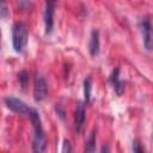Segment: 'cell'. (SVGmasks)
Here are the masks:
<instances>
[{
	"label": "cell",
	"mask_w": 153,
	"mask_h": 153,
	"mask_svg": "<svg viewBox=\"0 0 153 153\" xmlns=\"http://www.w3.org/2000/svg\"><path fill=\"white\" fill-rule=\"evenodd\" d=\"M55 109H56V112H57V115L60 116V118H61V120H65V110H63V108H62L60 104H56Z\"/></svg>",
	"instance_id": "obj_16"
},
{
	"label": "cell",
	"mask_w": 153,
	"mask_h": 153,
	"mask_svg": "<svg viewBox=\"0 0 153 153\" xmlns=\"http://www.w3.org/2000/svg\"><path fill=\"white\" fill-rule=\"evenodd\" d=\"M91 90H92V79H91V76H86L84 79V98H85V103L90 102V99H91Z\"/></svg>",
	"instance_id": "obj_11"
},
{
	"label": "cell",
	"mask_w": 153,
	"mask_h": 153,
	"mask_svg": "<svg viewBox=\"0 0 153 153\" xmlns=\"http://www.w3.org/2000/svg\"><path fill=\"white\" fill-rule=\"evenodd\" d=\"M18 5H19V6H30V5H31V2H24V1H19V2H18Z\"/></svg>",
	"instance_id": "obj_18"
},
{
	"label": "cell",
	"mask_w": 153,
	"mask_h": 153,
	"mask_svg": "<svg viewBox=\"0 0 153 153\" xmlns=\"http://www.w3.org/2000/svg\"><path fill=\"white\" fill-rule=\"evenodd\" d=\"M18 80H19L22 87L25 88V86H26V84H27V81H29V73H27L26 71H20V72L18 73Z\"/></svg>",
	"instance_id": "obj_12"
},
{
	"label": "cell",
	"mask_w": 153,
	"mask_h": 153,
	"mask_svg": "<svg viewBox=\"0 0 153 153\" xmlns=\"http://www.w3.org/2000/svg\"><path fill=\"white\" fill-rule=\"evenodd\" d=\"M0 42H1V32H0Z\"/></svg>",
	"instance_id": "obj_19"
},
{
	"label": "cell",
	"mask_w": 153,
	"mask_h": 153,
	"mask_svg": "<svg viewBox=\"0 0 153 153\" xmlns=\"http://www.w3.org/2000/svg\"><path fill=\"white\" fill-rule=\"evenodd\" d=\"M54 11H55V2L54 1H47L44 7V27H45V35H50L53 32L54 27Z\"/></svg>",
	"instance_id": "obj_6"
},
{
	"label": "cell",
	"mask_w": 153,
	"mask_h": 153,
	"mask_svg": "<svg viewBox=\"0 0 153 153\" xmlns=\"http://www.w3.org/2000/svg\"><path fill=\"white\" fill-rule=\"evenodd\" d=\"M133 152L134 153H145V149L142 148V146H141L139 140H134L133 141Z\"/></svg>",
	"instance_id": "obj_14"
},
{
	"label": "cell",
	"mask_w": 153,
	"mask_h": 153,
	"mask_svg": "<svg viewBox=\"0 0 153 153\" xmlns=\"http://www.w3.org/2000/svg\"><path fill=\"white\" fill-rule=\"evenodd\" d=\"M96 151V130H92L85 143V153H94Z\"/></svg>",
	"instance_id": "obj_10"
},
{
	"label": "cell",
	"mask_w": 153,
	"mask_h": 153,
	"mask_svg": "<svg viewBox=\"0 0 153 153\" xmlns=\"http://www.w3.org/2000/svg\"><path fill=\"white\" fill-rule=\"evenodd\" d=\"M86 117V110H85V103L84 102H78L76 108H75V115H74V127L76 133H79L84 126Z\"/></svg>",
	"instance_id": "obj_7"
},
{
	"label": "cell",
	"mask_w": 153,
	"mask_h": 153,
	"mask_svg": "<svg viewBox=\"0 0 153 153\" xmlns=\"http://www.w3.org/2000/svg\"><path fill=\"white\" fill-rule=\"evenodd\" d=\"M8 7L5 1H0V19H6L8 17Z\"/></svg>",
	"instance_id": "obj_13"
},
{
	"label": "cell",
	"mask_w": 153,
	"mask_h": 153,
	"mask_svg": "<svg viewBox=\"0 0 153 153\" xmlns=\"http://www.w3.org/2000/svg\"><path fill=\"white\" fill-rule=\"evenodd\" d=\"M99 48H100V41H99V31L98 30H92L91 36H90V42H88V50L91 56L96 57L99 54Z\"/></svg>",
	"instance_id": "obj_9"
},
{
	"label": "cell",
	"mask_w": 153,
	"mask_h": 153,
	"mask_svg": "<svg viewBox=\"0 0 153 153\" xmlns=\"http://www.w3.org/2000/svg\"><path fill=\"white\" fill-rule=\"evenodd\" d=\"M4 100H5L6 106L10 110H12L13 112H16V114H19V115H29V112L31 110V108L25 102H23L22 99L17 98V97L8 96Z\"/></svg>",
	"instance_id": "obj_3"
},
{
	"label": "cell",
	"mask_w": 153,
	"mask_h": 153,
	"mask_svg": "<svg viewBox=\"0 0 153 153\" xmlns=\"http://www.w3.org/2000/svg\"><path fill=\"white\" fill-rule=\"evenodd\" d=\"M61 153H72V146H71V142L68 140H65L63 141Z\"/></svg>",
	"instance_id": "obj_15"
},
{
	"label": "cell",
	"mask_w": 153,
	"mask_h": 153,
	"mask_svg": "<svg viewBox=\"0 0 153 153\" xmlns=\"http://www.w3.org/2000/svg\"><path fill=\"white\" fill-rule=\"evenodd\" d=\"M140 29L142 33L143 45L147 50H151L152 49V25L148 16H145L143 18L140 19Z\"/></svg>",
	"instance_id": "obj_4"
},
{
	"label": "cell",
	"mask_w": 153,
	"mask_h": 153,
	"mask_svg": "<svg viewBox=\"0 0 153 153\" xmlns=\"http://www.w3.org/2000/svg\"><path fill=\"white\" fill-rule=\"evenodd\" d=\"M48 85L42 74H36L33 84V98L36 102H42L47 97Z\"/></svg>",
	"instance_id": "obj_5"
},
{
	"label": "cell",
	"mask_w": 153,
	"mask_h": 153,
	"mask_svg": "<svg viewBox=\"0 0 153 153\" xmlns=\"http://www.w3.org/2000/svg\"><path fill=\"white\" fill-rule=\"evenodd\" d=\"M30 121L32 123V128H33V140H32V149L33 153H45V148H47V137H45V133L44 129L42 127V122H41V117L39 114L36 109L31 108L29 115Z\"/></svg>",
	"instance_id": "obj_1"
},
{
	"label": "cell",
	"mask_w": 153,
	"mask_h": 153,
	"mask_svg": "<svg viewBox=\"0 0 153 153\" xmlns=\"http://www.w3.org/2000/svg\"><path fill=\"white\" fill-rule=\"evenodd\" d=\"M100 153H110V147L108 145H103L100 148Z\"/></svg>",
	"instance_id": "obj_17"
},
{
	"label": "cell",
	"mask_w": 153,
	"mask_h": 153,
	"mask_svg": "<svg viewBox=\"0 0 153 153\" xmlns=\"http://www.w3.org/2000/svg\"><path fill=\"white\" fill-rule=\"evenodd\" d=\"M109 81L111 82V85H112L115 92H116L118 96H121V94L123 93V91H124V85H126V84H124V81H122V80L120 79V68H118V67H115V68H114V71H112L110 78H109Z\"/></svg>",
	"instance_id": "obj_8"
},
{
	"label": "cell",
	"mask_w": 153,
	"mask_h": 153,
	"mask_svg": "<svg viewBox=\"0 0 153 153\" xmlns=\"http://www.w3.org/2000/svg\"><path fill=\"white\" fill-rule=\"evenodd\" d=\"M27 44V26L24 22H16L12 25V45L16 53L23 54Z\"/></svg>",
	"instance_id": "obj_2"
}]
</instances>
